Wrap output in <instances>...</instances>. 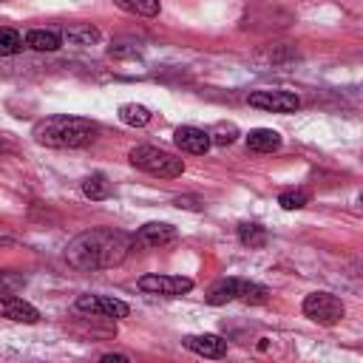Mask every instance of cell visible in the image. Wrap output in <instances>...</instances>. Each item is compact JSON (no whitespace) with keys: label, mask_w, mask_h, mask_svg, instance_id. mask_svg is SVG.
Here are the masks:
<instances>
[{"label":"cell","mask_w":363,"mask_h":363,"mask_svg":"<svg viewBox=\"0 0 363 363\" xmlns=\"http://www.w3.org/2000/svg\"><path fill=\"white\" fill-rule=\"evenodd\" d=\"M133 250V235L113 227H94L79 233L65 247V261L74 269H108L128 258Z\"/></svg>","instance_id":"6da1fadb"},{"label":"cell","mask_w":363,"mask_h":363,"mask_svg":"<svg viewBox=\"0 0 363 363\" xmlns=\"http://www.w3.org/2000/svg\"><path fill=\"white\" fill-rule=\"evenodd\" d=\"M34 139L45 147H85L96 139L99 128L96 122L91 119H82V116H68V113H54V116H45L34 125Z\"/></svg>","instance_id":"7a4b0ae2"},{"label":"cell","mask_w":363,"mask_h":363,"mask_svg":"<svg viewBox=\"0 0 363 363\" xmlns=\"http://www.w3.org/2000/svg\"><path fill=\"white\" fill-rule=\"evenodd\" d=\"M207 303L213 306H221V303H230V301H244V303H267L269 298V289L261 286V284H252V281H244V278H221L216 281L210 289H207Z\"/></svg>","instance_id":"3957f363"},{"label":"cell","mask_w":363,"mask_h":363,"mask_svg":"<svg viewBox=\"0 0 363 363\" xmlns=\"http://www.w3.org/2000/svg\"><path fill=\"white\" fill-rule=\"evenodd\" d=\"M130 164L150 173V176H159V179H176L184 173V162L176 159L173 153L162 150V147H153V145H139L128 153Z\"/></svg>","instance_id":"277c9868"},{"label":"cell","mask_w":363,"mask_h":363,"mask_svg":"<svg viewBox=\"0 0 363 363\" xmlns=\"http://www.w3.org/2000/svg\"><path fill=\"white\" fill-rule=\"evenodd\" d=\"M303 315H306L309 320L320 323V326H335V323L343 320L346 306H343V301H340L337 295H332V292H309V295L303 298Z\"/></svg>","instance_id":"5b68a950"},{"label":"cell","mask_w":363,"mask_h":363,"mask_svg":"<svg viewBox=\"0 0 363 363\" xmlns=\"http://www.w3.org/2000/svg\"><path fill=\"white\" fill-rule=\"evenodd\" d=\"M77 309L79 312H88L94 318H105V320H119V318H128L130 306L119 298H111V295H94V292H85L77 298Z\"/></svg>","instance_id":"8992f818"},{"label":"cell","mask_w":363,"mask_h":363,"mask_svg":"<svg viewBox=\"0 0 363 363\" xmlns=\"http://www.w3.org/2000/svg\"><path fill=\"white\" fill-rule=\"evenodd\" d=\"M136 286L142 292H150V295L179 298V295H187L193 289V281L184 278V275H159V272H150V275H142L136 281Z\"/></svg>","instance_id":"52a82bcc"},{"label":"cell","mask_w":363,"mask_h":363,"mask_svg":"<svg viewBox=\"0 0 363 363\" xmlns=\"http://www.w3.org/2000/svg\"><path fill=\"white\" fill-rule=\"evenodd\" d=\"M247 102L252 108H261V111H269V113H292L301 108V99L289 91H252L247 96Z\"/></svg>","instance_id":"ba28073f"},{"label":"cell","mask_w":363,"mask_h":363,"mask_svg":"<svg viewBox=\"0 0 363 363\" xmlns=\"http://www.w3.org/2000/svg\"><path fill=\"white\" fill-rule=\"evenodd\" d=\"M0 318L14 320V323H37L40 312L28 301H23V298H17L11 292H0Z\"/></svg>","instance_id":"9c48e42d"},{"label":"cell","mask_w":363,"mask_h":363,"mask_svg":"<svg viewBox=\"0 0 363 363\" xmlns=\"http://www.w3.org/2000/svg\"><path fill=\"white\" fill-rule=\"evenodd\" d=\"M170 241H176V227L164 221H150L133 235V247H164Z\"/></svg>","instance_id":"30bf717a"},{"label":"cell","mask_w":363,"mask_h":363,"mask_svg":"<svg viewBox=\"0 0 363 363\" xmlns=\"http://www.w3.org/2000/svg\"><path fill=\"white\" fill-rule=\"evenodd\" d=\"M173 142H176V147H182L184 153H196V156H201V153L210 150V136H207V130L193 128V125H182V128H176Z\"/></svg>","instance_id":"8fae6325"},{"label":"cell","mask_w":363,"mask_h":363,"mask_svg":"<svg viewBox=\"0 0 363 363\" xmlns=\"http://www.w3.org/2000/svg\"><path fill=\"white\" fill-rule=\"evenodd\" d=\"M182 343H184V349H190L201 357H224L227 354V340L218 335H187Z\"/></svg>","instance_id":"7c38bea8"},{"label":"cell","mask_w":363,"mask_h":363,"mask_svg":"<svg viewBox=\"0 0 363 363\" xmlns=\"http://www.w3.org/2000/svg\"><path fill=\"white\" fill-rule=\"evenodd\" d=\"M247 147L255 153H272L281 147V133L272 128H255L247 133Z\"/></svg>","instance_id":"4fadbf2b"},{"label":"cell","mask_w":363,"mask_h":363,"mask_svg":"<svg viewBox=\"0 0 363 363\" xmlns=\"http://www.w3.org/2000/svg\"><path fill=\"white\" fill-rule=\"evenodd\" d=\"M23 43L28 48H34V51H57L62 45V34H57L51 28H31Z\"/></svg>","instance_id":"5bb4252c"},{"label":"cell","mask_w":363,"mask_h":363,"mask_svg":"<svg viewBox=\"0 0 363 363\" xmlns=\"http://www.w3.org/2000/svg\"><path fill=\"white\" fill-rule=\"evenodd\" d=\"M62 37L71 43V45H94L99 40V28H94L91 23H77V26H68L62 31Z\"/></svg>","instance_id":"9a60e30c"},{"label":"cell","mask_w":363,"mask_h":363,"mask_svg":"<svg viewBox=\"0 0 363 363\" xmlns=\"http://www.w3.org/2000/svg\"><path fill=\"white\" fill-rule=\"evenodd\" d=\"M122 11L136 14V17H156L162 9V0H113Z\"/></svg>","instance_id":"2e32d148"},{"label":"cell","mask_w":363,"mask_h":363,"mask_svg":"<svg viewBox=\"0 0 363 363\" xmlns=\"http://www.w3.org/2000/svg\"><path fill=\"white\" fill-rule=\"evenodd\" d=\"M119 119H122L125 125H130V128H145V125L150 122V111H147L145 105L125 102V105L119 108Z\"/></svg>","instance_id":"e0dca14e"},{"label":"cell","mask_w":363,"mask_h":363,"mask_svg":"<svg viewBox=\"0 0 363 363\" xmlns=\"http://www.w3.org/2000/svg\"><path fill=\"white\" fill-rule=\"evenodd\" d=\"M238 241H241L244 247H250V250H258V247L267 244V230H264L261 224L244 221V224H238Z\"/></svg>","instance_id":"ac0fdd59"},{"label":"cell","mask_w":363,"mask_h":363,"mask_svg":"<svg viewBox=\"0 0 363 363\" xmlns=\"http://www.w3.org/2000/svg\"><path fill=\"white\" fill-rule=\"evenodd\" d=\"M82 193H85L88 199H94V201L108 199V196H111V182H108L102 173H91V176H85V182H82Z\"/></svg>","instance_id":"d6986e66"},{"label":"cell","mask_w":363,"mask_h":363,"mask_svg":"<svg viewBox=\"0 0 363 363\" xmlns=\"http://www.w3.org/2000/svg\"><path fill=\"white\" fill-rule=\"evenodd\" d=\"M207 136H210V145L227 147V145H233V142L238 139V128H235L233 122H216V125L207 130Z\"/></svg>","instance_id":"ffe728a7"},{"label":"cell","mask_w":363,"mask_h":363,"mask_svg":"<svg viewBox=\"0 0 363 363\" xmlns=\"http://www.w3.org/2000/svg\"><path fill=\"white\" fill-rule=\"evenodd\" d=\"M23 37L14 31V28H6L0 26V57H11V54H20L23 51Z\"/></svg>","instance_id":"44dd1931"},{"label":"cell","mask_w":363,"mask_h":363,"mask_svg":"<svg viewBox=\"0 0 363 363\" xmlns=\"http://www.w3.org/2000/svg\"><path fill=\"white\" fill-rule=\"evenodd\" d=\"M278 204H281L284 210H301V207H306V204H309V190H303V187L284 190V193L278 196Z\"/></svg>","instance_id":"7402d4cb"},{"label":"cell","mask_w":363,"mask_h":363,"mask_svg":"<svg viewBox=\"0 0 363 363\" xmlns=\"http://www.w3.org/2000/svg\"><path fill=\"white\" fill-rule=\"evenodd\" d=\"M23 284H26V278H23V275L0 269V292H14V289H20Z\"/></svg>","instance_id":"603a6c76"},{"label":"cell","mask_w":363,"mask_h":363,"mask_svg":"<svg viewBox=\"0 0 363 363\" xmlns=\"http://www.w3.org/2000/svg\"><path fill=\"white\" fill-rule=\"evenodd\" d=\"M201 199H196V196H179L176 199V207H184V210H201Z\"/></svg>","instance_id":"cb8c5ba5"},{"label":"cell","mask_w":363,"mask_h":363,"mask_svg":"<svg viewBox=\"0 0 363 363\" xmlns=\"http://www.w3.org/2000/svg\"><path fill=\"white\" fill-rule=\"evenodd\" d=\"M122 45H125V43H122ZM122 45L113 43V45H111V54H113V57H128V54H136V51H139V48H122Z\"/></svg>","instance_id":"d4e9b609"},{"label":"cell","mask_w":363,"mask_h":363,"mask_svg":"<svg viewBox=\"0 0 363 363\" xmlns=\"http://www.w3.org/2000/svg\"><path fill=\"white\" fill-rule=\"evenodd\" d=\"M102 363H128V354H102Z\"/></svg>","instance_id":"484cf974"},{"label":"cell","mask_w":363,"mask_h":363,"mask_svg":"<svg viewBox=\"0 0 363 363\" xmlns=\"http://www.w3.org/2000/svg\"><path fill=\"white\" fill-rule=\"evenodd\" d=\"M11 150V142H9V136L6 133H0V156H6Z\"/></svg>","instance_id":"4316f807"}]
</instances>
